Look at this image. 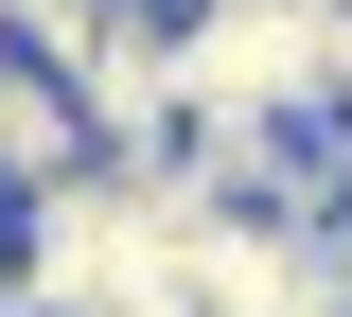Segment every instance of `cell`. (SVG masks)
I'll list each match as a JSON object with an SVG mask.
<instances>
[{"label":"cell","mask_w":352,"mask_h":317,"mask_svg":"<svg viewBox=\"0 0 352 317\" xmlns=\"http://www.w3.org/2000/svg\"><path fill=\"white\" fill-rule=\"evenodd\" d=\"M106 141H88V89L53 71V53H0V212H36V194H71Z\"/></svg>","instance_id":"1"}]
</instances>
